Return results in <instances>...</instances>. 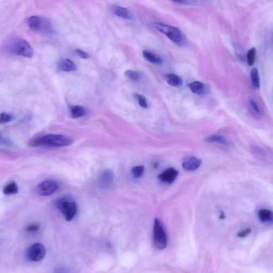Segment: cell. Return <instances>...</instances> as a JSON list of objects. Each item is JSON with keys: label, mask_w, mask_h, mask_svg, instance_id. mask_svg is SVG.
Returning a JSON list of instances; mask_svg holds the SVG:
<instances>
[{"label": "cell", "mask_w": 273, "mask_h": 273, "mask_svg": "<svg viewBox=\"0 0 273 273\" xmlns=\"http://www.w3.org/2000/svg\"><path fill=\"white\" fill-rule=\"evenodd\" d=\"M74 141L69 136L58 134H49L38 136L29 143L30 147L62 148L69 147Z\"/></svg>", "instance_id": "obj_1"}, {"label": "cell", "mask_w": 273, "mask_h": 273, "mask_svg": "<svg viewBox=\"0 0 273 273\" xmlns=\"http://www.w3.org/2000/svg\"><path fill=\"white\" fill-rule=\"evenodd\" d=\"M155 29L165 34L178 46L183 47L186 43V38L184 34L179 29L167 24L156 23L153 24Z\"/></svg>", "instance_id": "obj_2"}, {"label": "cell", "mask_w": 273, "mask_h": 273, "mask_svg": "<svg viewBox=\"0 0 273 273\" xmlns=\"http://www.w3.org/2000/svg\"><path fill=\"white\" fill-rule=\"evenodd\" d=\"M27 26L34 32L44 34H50L53 32L52 26L48 18L38 15L27 18Z\"/></svg>", "instance_id": "obj_3"}, {"label": "cell", "mask_w": 273, "mask_h": 273, "mask_svg": "<svg viewBox=\"0 0 273 273\" xmlns=\"http://www.w3.org/2000/svg\"><path fill=\"white\" fill-rule=\"evenodd\" d=\"M56 205L66 221L74 219L78 212V207L74 199L63 196L57 200Z\"/></svg>", "instance_id": "obj_4"}, {"label": "cell", "mask_w": 273, "mask_h": 273, "mask_svg": "<svg viewBox=\"0 0 273 273\" xmlns=\"http://www.w3.org/2000/svg\"><path fill=\"white\" fill-rule=\"evenodd\" d=\"M11 51L16 55L31 58L33 56L31 45L24 39L17 38L13 43Z\"/></svg>", "instance_id": "obj_5"}, {"label": "cell", "mask_w": 273, "mask_h": 273, "mask_svg": "<svg viewBox=\"0 0 273 273\" xmlns=\"http://www.w3.org/2000/svg\"><path fill=\"white\" fill-rule=\"evenodd\" d=\"M153 241L154 244L160 250L165 249L167 245V238L165 230L160 222L156 218L154 221L153 227Z\"/></svg>", "instance_id": "obj_6"}, {"label": "cell", "mask_w": 273, "mask_h": 273, "mask_svg": "<svg viewBox=\"0 0 273 273\" xmlns=\"http://www.w3.org/2000/svg\"><path fill=\"white\" fill-rule=\"evenodd\" d=\"M46 254L44 245L40 243H35L27 250L26 256L28 259L34 262H38L42 260Z\"/></svg>", "instance_id": "obj_7"}, {"label": "cell", "mask_w": 273, "mask_h": 273, "mask_svg": "<svg viewBox=\"0 0 273 273\" xmlns=\"http://www.w3.org/2000/svg\"><path fill=\"white\" fill-rule=\"evenodd\" d=\"M59 188V185L56 181L47 180L42 182L37 186V192L40 195L48 196L56 193Z\"/></svg>", "instance_id": "obj_8"}, {"label": "cell", "mask_w": 273, "mask_h": 273, "mask_svg": "<svg viewBox=\"0 0 273 273\" xmlns=\"http://www.w3.org/2000/svg\"><path fill=\"white\" fill-rule=\"evenodd\" d=\"M98 184L103 189L110 188L114 182V174L110 170H104L101 172L98 177Z\"/></svg>", "instance_id": "obj_9"}, {"label": "cell", "mask_w": 273, "mask_h": 273, "mask_svg": "<svg viewBox=\"0 0 273 273\" xmlns=\"http://www.w3.org/2000/svg\"><path fill=\"white\" fill-rule=\"evenodd\" d=\"M178 175L179 172L176 169L170 168L163 171L158 178L163 183L170 184L174 183Z\"/></svg>", "instance_id": "obj_10"}, {"label": "cell", "mask_w": 273, "mask_h": 273, "mask_svg": "<svg viewBox=\"0 0 273 273\" xmlns=\"http://www.w3.org/2000/svg\"><path fill=\"white\" fill-rule=\"evenodd\" d=\"M202 163L201 159L192 157L185 160L182 164V166L187 171H194L201 166Z\"/></svg>", "instance_id": "obj_11"}, {"label": "cell", "mask_w": 273, "mask_h": 273, "mask_svg": "<svg viewBox=\"0 0 273 273\" xmlns=\"http://www.w3.org/2000/svg\"><path fill=\"white\" fill-rule=\"evenodd\" d=\"M188 87L191 92L197 95H204L207 93L206 86L201 82H192L188 85Z\"/></svg>", "instance_id": "obj_12"}, {"label": "cell", "mask_w": 273, "mask_h": 273, "mask_svg": "<svg viewBox=\"0 0 273 273\" xmlns=\"http://www.w3.org/2000/svg\"><path fill=\"white\" fill-rule=\"evenodd\" d=\"M58 66L61 71L64 72H74L77 69L76 63L67 58L61 59L59 61Z\"/></svg>", "instance_id": "obj_13"}, {"label": "cell", "mask_w": 273, "mask_h": 273, "mask_svg": "<svg viewBox=\"0 0 273 273\" xmlns=\"http://www.w3.org/2000/svg\"><path fill=\"white\" fill-rule=\"evenodd\" d=\"M112 10L116 16L123 19L129 20L131 18L130 12L125 8L115 6L112 7Z\"/></svg>", "instance_id": "obj_14"}, {"label": "cell", "mask_w": 273, "mask_h": 273, "mask_svg": "<svg viewBox=\"0 0 273 273\" xmlns=\"http://www.w3.org/2000/svg\"><path fill=\"white\" fill-rule=\"evenodd\" d=\"M143 56L145 59L155 65H161L163 59L158 54L149 51L145 50L143 52Z\"/></svg>", "instance_id": "obj_15"}, {"label": "cell", "mask_w": 273, "mask_h": 273, "mask_svg": "<svg viewBox=\"0 0 273 273\" xmlns=\"http://www.w3.org/2000/svg\"><path fill=\"white\" fill-rule=\"evenodd\" d=\"M260 221L263 223H270L272 221V213L268 209H262L258 212Z\"/></svg>", "instance_id": "obj_16"}, {"label": "cell", "mask_w": 273, "mask_h": 273, "mask_svg": "<svg viewBox=\"0 0 273 273\" xmlns=\"http://www.w3.org/2000/svg\"><path fill=\"white\" fill-rule=\"evenodd\" d=\"M86 113V108L83 106H74L71 108V116L74 119L84 116Z\"/></svg>", "instance_id": "obj_17"}, {"label": "cell", "mask_w": 273, "mask_h": 273, "mask_svg": "<svg viewBox=\"0 0 273 273\" xmlns=\"http://www.w3.org/2000/svg\"><path fill=\"white\" fill-rule=\"evenodd\" d=\"M167 83L172 87H177L183 84V80L177 75L170 74L166 76Z\"/></svg>", "instance_id": "obj_18"}, {"label": "cell", "mask_w": 273, "mask_h": 273, "mask_svg": "<svg viewBox=\"0 0 273 273\" xmlns=\"http://www.w3.org/2000/svg\"><path fill=\"white\" fill-rule=\"evenodd\" d=\"M207 141L209 143H217L221 144L226 147H229V143L223 136L218 134H213L209 136L207 139Z\"/></svg>", "instance_id": "obj_19"}, {"label": "cell", "mask_w": 273, "mask_h": 273, "mask_svg": "<svg viewBox=\"0 0 273 273\" xmlns=\"http://www.w3.org/2000/svg\"><path fill=\"white\" fill-rule=\"evenodd\" d=\"M3 192L5 195H15L18 192V187L14 181H12L6 185L4 189Z\"/></svg>", "instance_id": "obj_20"}, {"label": "cell", "mask_w": 273, "mask_h": 273, "mask_svg": "<svg viewBox=\"0 0 273 273\" xmlns=\"http://www.w3.org/2000/svg\"><path fill=\"white\" fill-rule=\"evenodd\" d=\"M250 78L253 86L256 89H259L260 87V79L258 71L256 68H253L251 70Z\"/></svg>", "instance_id": "obj_21"}, {"label": "cell", "mask_w": 273, "mask_h": 273, "mask_svg": "<svg viewBox=\"0 0 273 273\" xmlns=\"http://www.w3.org/2000/svg\"><path fill=\"white\" fill-rule=\"evenodd\" d=\"M256 50L254 48H251L247 53L248 64L251 66L253 65L256 59Z\"/></svg>", "instance_id": "obj_22"}, {"label": "cell", "mask_w": 273, "mask_h": 273, "mask_svg": "<svg viewBox=\"0 0 273 273\" xmlns=\"http://www.w3.org/2000/svg\"><path fill=\"white\" fill-rule=\"evenodd\" d=\"M125 76L134 81H139L141 79V75L139 73L132 70L126 71L125 72Z\"/></svg>", "instance_id": "obj_23"}, {"label": "cell", "mask_w": 273, "mask_h": 273, "mask_svg": "<svg viewBox=\"0 0 273 273\" xmlns=\"http://www.w3.org/2000/svg\"><path fill=\"white\" fill-rule=\"evenodd\" d=\"M145 168L143 166H136L132 169V174L135 178L141 177L144 173Z\"/></svg>", "instance_id": "obj_24"}, {"label": "cell", "mask_w": 273, "mask_h": 273, "mask_svg": "<svg viewBox=\"0 0 273 273\" xmlns=\"http://www.w3.org/2000/svg\"><path fill=\"white\" fill-rule=\"evenodd\" d=\"M13 119V116L9 113H2L0 114V124H4L10 122Z\"/></svg>", "instance_id": "obj_25"}, {"label": "cell", "mask_w": 273, "mask_h": 273, "mask_svg": "<svg viewBox=\"0 0 273 273\" xmlns=\"http://www.w3.org/2000/svg\"><path fill=\"white\" fill-rule=\"evenodd\" d=\"M40 229V225L38 223H32L26 227V231L29 233L37 232Z\"/></svg>", "instance_id": "obj_26"}, {"label": "cell", "mask_w": 273, "mask_h": 273, "mask_svg": "<svg viewBox=\"0 0 273 273\" xmlns=\"http://www.w3.org/2000/svg\"><path fill=\"white\" fill-rule=\"evenodd\" d=\"M0 145L5 146V147H12L14 144L11 140H9L0 133Z\"/></svg>", "instance_id": "obj_27"}, {"label": "cell", "mask_w": 273, "mask_h": 273, "mask_svg": "<svg viewBox=\"0 0 273 273\" xmlns=\"http://www.w3.org/2000/svg\"><path fill=\"white\" fill-rule=\"evenodd\" d=\"M249 104L254 112L258 115L261 114V110L259 106L253 99L251 98L249 99Z\"/></svg>", "instance_id": "obj_28"}, {"label": "cell", "mask_w": 273, "mask_h": 273, "mask_svg": "<svg viewBox=\"0 0 273 273\" xmlns=\"http://www.w3.org/2000/svg\"><path fill=\"white\" fill-rule=\"evenodd\" d=\"M138 98L140 105L144 108H147L148 107V103L147 99L142 95H138L136 96Z\"/></svg>", "instance_id": "obj_29"}, {"label": "cell", "mask_w": 273, "mask_h": 273, "mask_svg": "<svg viewBox=\"0 0 273 273\" xmlns=\"http://www.w3.org/2000/svg\"><path fill=\"white\" fill-rule=\"evenodd\" d=\"M76 52L77 55L81 58L87 59L89 57V54L83 50L78 49Z\"/></svg>", "instance_id": "obj_30"}, {"label": "cell", "mask_w": 273, "mask_h": 273, "mask_svg": "<svg viewBox=\"0 0 273 273\" xmlns=\"http://www.w3.org/2000/svg\"><path fill=\"white\" fill-rule=\"evenodd\" d=\"M251 232V230L250 229H245L238 234V236L240 238H244L246 237Z\"/></svg>", "instance_id": "obj_31"}, {"label": "cell", "mask_w": 273, "mask_h": 273, "mask_svg": "<svg viewBox=\"0 0 273 273\" xmlns=\"http://www.w3.org/2000/svg\"><path fill=\"white\" fill-rule=\"evenodd\" d=\"M53 273H72L70 270L66 268H60L54 270Z\"/></svg>", "instance_id": "obj_32"}, {"label": "cell", "mask_w": 273, "mask_h": 273, "mask_svg": "<svg viewBox=\"0 0 273 273\" xmlns=\"http://www.w3.org/2000/svg\"><path fill=\"white\" fill-rule=\"evenodd\" d=\"M254 151L256 152L257 153L260 155V156H263V155L265 154V152L262 150V149H260L258 147H254Z\"/></svg>", "instance_id": "obj_33"}, {"label": "cell", "mask_w": 273, "mask_h": 273, "mask_svg": "<svg viewBox=\"0 0 273 273\" xmlns=\"http://www.w3.org/2000/svg\"><path fill=\"white\" fill-rule=\"evenodd\" d=\"M196 2H194V1H186V0H182V1L174 2L175 3H178L179 4H193Z\"/></svg>", "instance_id": "obj_34"}, {"label": "cell", "mask_w": 273, "mask_h": 273, "mask_svg": "<svg viewBox=\"0 0 273 273\" xmlns=\"http://www.w3.org/2000/svg\"><path fill=\"white\" fill-rule=\"evenodd\" d=\"M220 218V219H222V220L225 219V215L224 213V212H221Z\"/></svg>", "instance_id": "obj_35"}]
</instances>
